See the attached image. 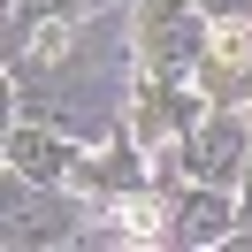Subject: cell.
Returning <instances> with one entry per match:
<instances>
[{
    "label": "cell",
    "instance_id": "obj_1",
    "mask_svg": "<svg viewBox=\"0 0 252 252\" xmlns=\"http://www.w3.org/2000/svg\"><path fill=\"white\" fill-rule=\"evenodd\" d=\"M237 168H245V123H237V115H214V123L191 138V176H199V184H229Z\"/></svg>",
    "mask_w": 252,
    "mask_h": 252
},
{
    "label": "cell",
    "instance_id": "obj_2",
    "mask_svg": "<svg viewBox=\"0 0 252 252\" xmlns=\"http://www.w3.org/2000/svg\"><path fill=\"white\" fill-rule=\"evenodd\" d=\"M199 23L184 16V0H153V8H145V62H191V46H199Z\"/></svg>",
    "mask_w": 252,
    "mask_h": 252
},
{
    "label": "cell",
    "instance_id": "obj_3",
    "mask_svg": "<svg viewBox=\"0 0 252 252\" xmlns=\"http://www.w3.org/2000/svg\"><path fill=\"white\" fill-rule=\"evenodd\" d=\"M252 62V31H245V23H221V31H214V46H206V84H214V77H237V69H245Z\"/></svg>",
    "mask_w": 252,
    "mask_h": 252
},
{
    "label": "cell",
    "instance_id": "obj_4",
    "mask_svg": "<svg viewBox=\"0 0 252 252\" xmlns=\"http://www.w3.org/2000/svg\"><path fill=\"white\" fill-rule=\"evenodd\" d=\"M221 229H229V199H214V191H199V199L184 206V237H191V245H214Z\"/></svg>",
    "mask_w": 252,
    "mask_h": 252
},
{
    "label": "cell",
    "instance_id": "obj_5",
    "mask_svg": "<svg viewBox=\"0 0 252 252\" xmlns=\"http://www.w3.org/2000/svg\"><path fill=\"white\" fill-rule=\"evenodd\" d=\"M8 160H16V176H54L62 168V153H54L38 130H16V138H8Z\"/></svg>",
    "mask_w": 252,
    "mask_h": 252
},
{
    "label": "cell",
    "instance_id": "obj_6",
    "mask_svg": "<svg viewBox=\"0 0 252 252\" xmlns=\"http://www.w3.org/2000/svg\"><path fill=\"white\" fill-rule=\"evenodd\" d=\"M115 214H123V229H130V237H160V206H153V199H123Z\"/></svg>",
    "mask_w": 252,
    "mask_h": 252
},
{
    "label": "cell",
    "instance_id": "obj_7",
    "mask_svg": "<svg viewBox=\"0 0 252 252\" xmlns=\"http://www.w3.org/2000/svg\"><path fill=\"white\" fill-rule=\"evenodd\" d=\"M62 46H69V31H62V23H46V31H38V46H31V54H38V62H62Z\"/></svg>",
    "mask_w": 252,
    "mask_h": 252
},
{
    "label": "cell",
    "instance_id": "obj_8",
    "mask_svg": "<svg viewBox=\"0 0 252 252\" xmlns=\"http://www.w3.org/2000/svg\"><path fill=\"white\" fill-rule=\"evenodd\" d=\"M31 16H62V8H77V0H23Z\"/></svg>",
    "mask_w": 252,
    "mask_h": 252
},
{
    "label": "cell",
    "instance_id": "obj_9",
    "mask_svg": "<svg viewBox=\"0 0 252 252\" xmlns=\"http://www.w3.org/2000/svg\"><path fill=\"white\" fill-rule=\"evenodd\" d=\"M206 8H237V0H206Z\"/></svg>",
    "mask_w": 252,
    "mask_h": 252
}]
</instances>
